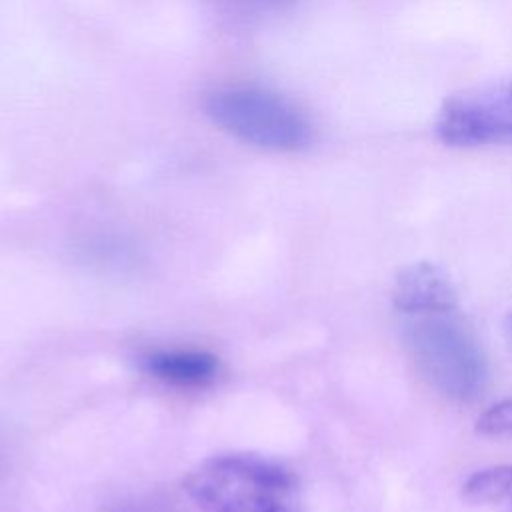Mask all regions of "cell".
Wrapping results in <instances>:
<instances>
[{
	"label": "cell",
	"mask_w": 512,
	"mask_h": 512,
	"mask_svg": "<svg viewBox=\"0 0 512 512\" xmlns=\"http://www.w3.org/2000/svg\"><path fill=\"white\" fill-rule=\"evenodd\" d=\"M392 304L404 316L454 312L458 308V290L440 264L422 260L404 266L396 274Z\"/></svg>",
	"instance_id": "5b68a950"
},
{
	"label": "cell",
	"mask_w": 512,
	"mask_h": 512,
	"mask_svg": "<svg viewBox=\"0 0 512 512\" xmlns=\"http://www.w3.org/2000/svg\"><path fill=\"white\" fill-rule=\"evenodd\" d=\"M506 334H508L510 340H512V312H510L508 318H506Z\"/></svg>",
	"instance_id": "30bf717a"
},
{
	"label": "cell",
	"mask_w": 512,
	"mask_h": 512,
	"mask_svg": "<svg viewBox=\"0 0 512 512\" xmlns=\"http://www.w3.org/2000/svg\"><path fill=\"white\" fill-rule=\"evenodd\" d=\"M462 498L476 506H498L512 512V464L488 466L462 484Z\"/></svg>",
	"instance_id": "52a82bcc"
},
{
	"label": "cell",
	"mask_w": 512,
	"mask_h": 512,
	"mask_svg": "<svg viewBox=\"0 0 512 512\" xmlns=\"http://www.w3.org/2000/svg\"><path fill=\"white\" fill-rule=\"evenodd\" d=\"M234 2L256 4V6H278V4H284V2H288V0H234Z\"/></svg>",
	"instance_id": "9c48e42d"
},
{
	"label": "cell",
	"mask_w": 512,
	"mask_h": 512,
	"mask_svg": "<svg viewBox=\"0 0 512 512\" xmlns=\"http://www.w3.org/2000/svg\"><path fill=\"white\" fill-rule=\"evenodd\" d=\"M436 134L456 148L512 144V78L450 96L438 112Z\"/></svg>",
	"instance_id": "277c9868"
},
{
	"label": "cell",
	"mask_w": 512,
	"mask_h": 512,
	"mask_svg": "<svg viewBox=\"0 0 512 512\" xmlns=\"http://www.w3.org/2000/svg\"><path fill=\"white\" fill-rule=\"evenodd\" d=\"M184 492L202 512H304L294 470L250 452L204 460L186 476Z\"/></svg>",
	"instance_id": "6da1fadb"
},
{
	"label": "cell",
	"mask_w": 512,
	"mask_h": 512,
	"mask_svg": "<svg viewBox=\"0 0 512 512\" xmlns=\"http://www.w3.org/2000/svg\"><path fill=\"white\" fill-rule=\"evenodd\" d=\"M204 110L220 130L256 148L294 152L312 142L308 116L288 98L264 88H220L206 96Z\"/></svg>",
	"instance_id": "3957f363"
},
{
	"label": "cell",
	"mask_w": 512,
	"mask_h": 512,
	"mask_svg": "<svg viewBox=\"0 0 512 512\" xmlns=\"http://www.w3.org/2000/svg\"><path fill=\"white\" fill-rule=\"evenodd\" d=\"M476 434L494 440H512V396L496 402L478 416Z\"/></svg>",
	"instance_id": "ba28073f"
},
{
	"label": "cell",
	"mask_w": 512,
	"mask_h": 512,
	"mask_svg": "<svg viewBox=\"0 0 512 512\" xmlns=\"http://www.w3.org/2000/svg\"><path fill=\"white\" fill-rule=\"evenodd\" d=\"M404 340L418 372L452 402L478 398L488 380L484 352L454 312L406 316Z\"/></svg>",
	"instance_id": "7a4b0ae2"
},
{
	"label": "cell",
	"mask_w": 512,
	"mask_h": 512,
	"mask_svg": "<svg viewBox=\"0 0 512 512\" xmlns=\"http://www.w3.org/2000/svg\"><path fill=\"white\" fill-rule=\"evenodd\" d=\"M142 368L146 374L170 384L198 386L216 378L220 360L204 350H158L142 358Z\"/></svg>",
	"instance_id": "8992f818"
}]
</instances>
